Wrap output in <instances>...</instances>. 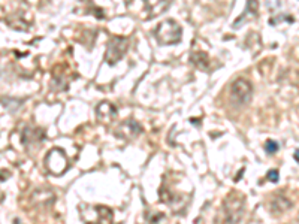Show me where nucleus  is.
<instances>
[{"label": "nucleus", "mask_w": 299, "mask_h": 224, "mask_svg": "<svg viewBox=\"0 0 299 224\" xmlns=\"http://www.w3.org/2000/svg\"><path fill=\"white\" fill-rule=\"evenodd\" d=\"M154 35L160 45H176L183 38V27L175 20H165L156 27Z\"/></svg>", "instance_id": "nucleus-1"}, {"label": "nucleus", "mask_w": 299, "mask_h": 224, "mask_svg": "<svg viewBox=\"0 0 299 224\" xmlns=\"http://www.w3.org/2000/svg\"><path fill=\"white\" fill-rule=\"evenodd\" d=\"M253 97V86L249 79L244 78H238L232 82L230 86V93H229V99L232 102V105L235 106H246L247 103H250Z\"/></svg>", "instance_id": "nucleus-2"}, {"label": "nucleus", "mask_w": 299, "mask_h": 224, "mask_svg": "<svg viewBox=\"0 0 299 224\" xmlns=\"http://www.w3.org/2000/svg\"><path fill=\"white\" fill-rule=\"evenodd\" d=\"M244 206H246V201L241 194H230L226 198L224 203H223V209H224V217L223 221L226 223H236L243 218L244 214Z\"/></svg>", "instance_id": "nucleus-3"}, {"label": "nucleus", "mask_w": 299, "mask_h": 224, "mask_svg": "<svg viewBox=\"0 0 299 224\" xmlns=\"http://www.w3.org/2000/svg\"><path fill=\"white\" fill-rule=\"evenodd\" d=\"M127 48H129V39H126V38H123V36H112V38L108 41L105 62H106L109 66L117 65L120 60H123Z\"/></svg>", "instance_id": "nucleus-4"}, {"label": "nucleus", "mask_w": 299, "mask_h": 224, "mask_svg": "<svg viewBox=\"0 0 299 224\" xmlns=\"http://www.w3.org/2000/svg\"><path fill=\"white\" fill-rule=\"evenodd\" d=\"M45 166L52 175L60 177V175H63L68 171L69 161H68L66 154L62 150L52 148V150H50V153L45 157Z\"/></svg>", "instance_id": "nucleus-5"}, {"label": "nucleus", "mask_w": 299, "mask_h": 224, "mask_svg": "<svg viewBox=\"0 0 299 224\" xmlns=\"http://www.w3.org/2000/svg\"><path fill=\"white\" fill-rule=\"evenodd\" d=\"M141 133H142V127L135 120H127V121L122 123L115 130V134L122 139H133Z\"/></svg>", "instance_id": "nucleus-6"}, {"label": "nucleus", "mask_w": 299, "mask_h": 224, "mask_svg": "<svg viewBox=\"0 0 299 224\" xmlns=\"http://www.w3.org/2000/svg\"><path fill=\"white\" fill-rule=\"evenodd\" d=\"M96 115H98L99 121L109 123V121H112L117 117V108L112 103H109V102H102L96 108Z\"/></svg>", "instance_id": "nucleus-7"}, {"label": "nucleus", "mask_w": 299, "mask_h": 224, "mask_svg": "<svg viewBox=\"0 0 299 224\" xmlns=\"http://www.w3.org/2000/svg\"><path fill=\"white\" fill-rule=\"evenodd\" d=\"M45 137V132L41 129H35V127H27L23 133V144L28 145L33 142H44Z\"/></svg>", "instance_id": "nucleus-8"}, {"label": "nucleus", "mask_w": 299, "mask_h": 224, "mask_svg": "<svg viewBox=\"0 0 299 224\" xmlns=\"http://www.w3.org/2000/svg\"><path fill=\"white\" fill-rule=\"evenodd\" d=\"M190 60H192V63H193L196 67H199V69H202V70H208V67H209V57H208L206 52H202V51L193 52L192 57H190Z\"/></svg>", "instance_id": "nucleus-9"}, {"label": "nucleus", "mask_w": 299, "mask_h": 224, "mask_svg": "<svg viewBox=\"0 0 299 224\" xmlns=\"http://www.w3.org/2000/svg\"><path fill=\"white\" fill-rule=\"evenodd\" d=\"M96 209V214H98V221H102V223H111L112 218H114V214L109 208L106 206H95Z\"/></svg>", "instance_id": "nucleus-10"}, {"label": "nucleus", "mask_w": 299, "mask_h": 224, "mask_svg": "<svg viewBox=\"0 0 299 224\" xmlns=\"http://www.w3.org/2000/svg\"><path fill=\"white\" fill-rule=\"evenodd\" d=\"M278 148H280L278 142L273 141V139H269V141L265 144V150H266L268 154H275V153L278 151Z\"/></svg>", "instance_id": "nucleus-11"}, {"label": "nucleus", "mask_w": 299, "mask_h": 224, "mask_svg": "<svg viewBox=\"0 0 299 224\" xmlns=\"http://www.w3.org/2000/svg\"><path fill=\"white\" fill-rule=\"evenodd\" d=\"M259 12V3L257 0H249L247 2V14H257Z\"/></svg>", "instance_id": "nucleus-12"}, {"label": "nucleus", "mask_w": 299, "mask_h": 224, "mask_svg": "<svg viewBox=\"0 0 299 224\" xmlns=\"http://www.w3.org/2000/svg\"><path fill=\"white\" fill-rule=\"evenodd\" d=\"M266 178L269 179V181H271V182H277L278 181V171L277 169H273V171H269L268 172V175H266Z\"/></svg>", "instance_id": "nucleus-13"}, {"label": "nucleus", "mask_w": 299, "mask_h": 224, "mask_svg": "<svg viewBox=\"0 0 299 224\" xmlns=\"http://www.w3.org/2000/svg\"><path fill=\"white\" fill-rule=\"evenodd\" d=\"M148 220L151 221V223H157V221L163 220V214H154V215H151V217L148 215Z\"/></svg>", "instance_id": "nucleus-14"}, {"label": "nucleus", "mask_w": 299, "mask_h": 224, "mask_svg": "<svg viewBox=\"0 0 299 224\" xmlns=\"http://www.w3.org/2000/svg\"><path fill=\"white\" fill-rule=\"evenodd\" d=\"M293 156H295V161L298 163V161H299V150H295V154H293Z\"/></svg>", "instance_id": "nucleus-15"}]
</instances>
